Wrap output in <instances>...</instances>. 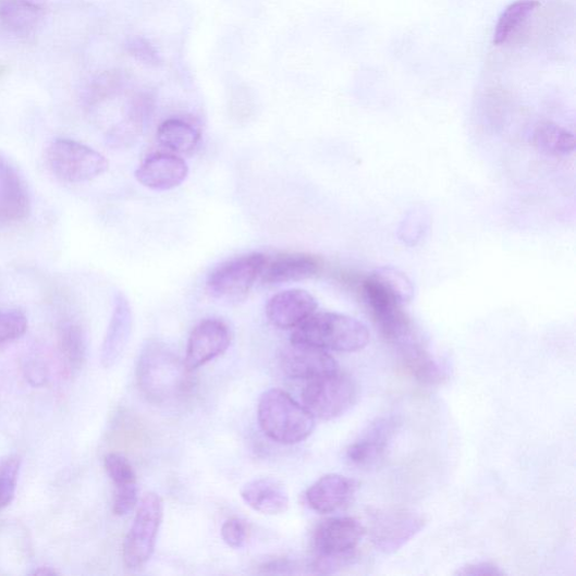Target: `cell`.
Instances as JSON below:
<instances>
[{
	"label": "cell",
	"mask_w": 576,
	"mask_h": 576,
	"mask_svg": "<svg viewBox=\"0 0 576 576\" xmlns=\"http://www.w3.org/2000/svg\"><path fill=\"white\" fill-rule=\"evenodd\" d=\"M457 575L464 576H501L504 572L491 562H478L463 566Z\"/></svg>",
	"instance_id": "cell-36"
},
{
	"label": "cell",
	"mask_w": 576,
	"mask_h": 576,
	"mask_svg": "<svg viewBox=\"0 0 576 576\" xmlns=\"http://www.w3.org/2000/svg\"><path fill=\"white\" fill-rule=\"evenodd\" d=\"M30 215V196L17 169L0 155V229L10 228Z\"/></svg>",
	"instance_id": "cell-11"
},
{
	"label": "cell",
	"mask_w": 576,
	"mask_h": 576,
	"mask_svg": "<svg viewBox=\"0 0 576 576\" xmlns=\"http://www.w3.org/2000/svg\"><path fill=\"white\" fill-rule=\"evenodd\" d=\"M45 11L28 0H0V26L13 33H27L42 21Z\"/></svg>",
	"instance_id": "cell-22"
},
{
	"label": "cell",
	"mask_w": 576,
	"mask_h": 576,
	"mask_svg": "<svg viewBox=\"0 0 576 576\" xmlns=\"http://www.w3.org/2000/svg\"><path fill=\"white\" fill-rule=\"evenodd\" d=\"M540 7L538 0H517L501 14L493 34V45L510 41Z\"/></svg>",
	"instance_id": "cell-24"
},
{
	"label": "cell",
	"mask_w": 576,
	"mask_h": 576,
	"mask_svg": "<svg viewBox=\"0 0 576 576\" xmlns=\"http://www.w3.org/2000/svg\"><path fill=\"white\" fill-rule=\"evenodd\" d=\"M106 468L115 487L137 485V474L123 455L109 454L106 457Z\"/></svg>",
	"instance_id": "cell-32"
},
{
	"label": "cell",
	"mask_w": 576,
	"mask_h": 576,
	"mask_svg": "<svg viewBox=\"0 0 576 576\" xmlns=\"http://www.w3.org/2000/svg\"><path fill=\"white\" fill-rule=\"evenodd\" d=\"M368 278L401 305H405L414 298L415 287L412 280L397 268L381 267Z\"/></svg>",
	"instance_id": "cell-27"
},
{
	"label": "cell",
	"mask_w": 576,
	"mask_h": 576,
	"mask_svg": "<svg viewBox=\"0 0 576 576\" xmlns=\"http://www.w3.org/2000/svg\"><path fill=\"white\" fill-rule=\"evenodd\" d=\"M46 160L60 181L78 184L97 179L109 171L108 159L93 148L72 139H56L47 148Z\"/></svg>",
	"instance_id": "cell-4"
},
{
	"label": "cell",
	"mask_w": 576,
	"mask_h": 576,
	"mask_svg": "<svg viewBox=\"0 0 576 576\" xmlns=\"http://www.w3.org/2000/svg\"><path fill=\"white\" fill-rule=\"evenodd\" d=\"M357 483L341 474H328L315 482L305 498L311 510L326 515L341 511L353 499Z\"/></svg>",
	"instance_id": "cell-17"
},
{
	"label": "cell",
	"mask_w": 576,
	"mask_h": 576,
	"mask_svg": "<svg viewBox=\"0 0 576 576\" xmlns=\"http://www.w3.org/2000/svg\"><path fill=\"white\" fill-rule=\"evenodd\" d=\"M34 575H41V576H48V575H56L58 574L54 569L51 567H40L36 572L33 573Z\"/></svg>",
	"instance_id": "cell-37"
},
{
	"label": "cell",
	"mask_w": 576,
	"mask_h": 576,
	"mask_svg": "<svg viewBox=\"0 0 576 576\" xmlns=\"http://www.w3.org/2000/svg\"><path fill=\"white\" fill-rule=\"evenodd\" d=\"M242 497L252 510L262 515L278 516L289 511V492L274 479L262 478L248 482L242 490Z\"/></svg>",
	"instance_id": "cell-20"
},
{
	"label": "cell",
	"mask_w": 576,
	"mask_h": 576,
	"mask_svg": "<svg viewBox=\"0 0 576 576\" xmlns=\"http://www.w3.org/2000/svg\"><path fill=\"white\" fill-rule=\"evenodd\" d=\"M365 532L364 526L351 517H335L323 520L314 532L316 554L355 559L357 548Z\"/></svg>",
	"instance_id": "cell-9"
},
{
	"label": "cell",
	"mask_w": 576,
	"mask_h": 576,
	"mask_svg": "<svg viewBox=\"0 0 576 576\" xmlns=\"http://www.w3.org/2000/svg\"><path fill=\"white\" fill-rule=\"evenodd\" d=\"M354 380L339 372L309 381L302 393L303 405L314 418L332 420L352 409L357 400Z\"/></svg>",
	"instance_id": "cell-6"
},
{
	"label": "cell",
	"mask_w": 576,
	"mask_h": 576,
	"mask_svg": "<svg viewBox=\"0 0 576 576\" xmlns=\"http://www.w3.org/2000/svg\"><path fill=\"white\" fill-rule=\"evenodd\" d=\"M221 536L224 543L234 550L243 549L248 539L247 524L240 518H231L226 520L221 529Z\"/></svg>",
	"instance_id": "cell-33"
},
{
	"label": "cell",
	"mask_w": 576,
	"mask_h": 576,
	"mask_svg": "<svg viewBox=\"0 0 576 576\" xmlns=\"http://www.w3.org/2000/svg\"><path fill=\"white\" fill-rule=\"evenodd\" d=\"M258 422L264 433L282 445H295L315 430V418L289 393L280 389L266 391L258 403Z\"/></svg>",
	"instance_id": "cell-2"
},
{
	"label": "cell",
	"mask_w": 576,
	"mask_h": 576,
	"mask_svg": "<svg viewBox=\"0 0 576 576\" xmlns=\"http://www.w3.org/2000/svg\"><path fill=\"white\" fill-rule=\"evenodd\" d=\"M429 222V215L424 208H414L408 215H406L400 226V240L409 246L417 245L427 232Z\"/></svg>",
	"instance_id": "cell-30"
},
{
	"label": "cell",
	"mask_w": 576,
	"mask_h": 576,
	"mask_svg": "<svg viewBox=\"0 0 576 576\" xmlns=\"http://www.w3.org/2000/svg\"><path fill=\"white\" fill-rule=\"evenodd\" d=\"M189 169L181 157L169 152L148 156L135 171V179L154 191H171L181 186L187 179Z\"/></svg>",
	"instance_id": "cell-15"
},
{
	"label": "cell",
	"mask_w": 576,
	"mask_h": 576,
	"mask_svg": "<svg viewBox=\"0 0 576 576\" xmlns=\"http://www.w3.org/2000/svg\"><path fill=\"white\" fill-rule=\"evenodd\" d=\"M318 309L314 295L303 290L283 291L267 303L266 315L270 323L280 329H295Z\"/></svg>",
	"instance_id": "cell-16"
},
{
	"label": "cell",
	"mask_w": 576,
	"mask_h": 576,
	"mask_svg": "<svg viewBox=\"0 0 576 576\" xmlns=\"http://www.w3.org/2000/svg\"><path fill=\"white\" fill-rule=\"evenodd\" d=\"M397 426V420L392 417L372 421L348 448V461L360 468L378 465L384 458Z\"/></svg>",
	"instance_id": "cell-13"
},
{
	"label": "cell",
	"mask_w": 576,
	"mask_h": 576,
	"mask_svg": "<svg viewBox=\"0 0 576 576\" xmlns=\"http://www.w3.org/2000/svg\"><path fill=\"white\" fill-rule=\"evenodd\" d=\"M139 504V488L137 485L117 487L113 513L123 517L132 513Z\"/></svg>",
	"instance_id": "cell-34"
},
{
	"label": "cell",
	"mask_w": 576,
	"mask_h": 576,
	"mask_svg": "<svg viewBox=\"0 0 576 576\" xmlns=\"http://www.w3.org/2000/svg\"><path fill=\"white\" fill-rule=\"evenodd\" d=\"M125 84V76L119 71L107 72L94 79L89 85L85 100L88 106H96L115 96Z\"/></svg>",
	"instance_id": "cell-28"
},
{
	"label": "cell",
	"mask_w": 576,
	"mask_h": 576,
	"mask_svg": "<svg viewBox=\"0 0 576 576\" xmlns=\"http://www.w3.org/2000/svg\"><path fill=\"white\" fill-rule=\"evenodd\" d=\"M322 269L318 256L307 253H283L267 257L260 280L265 285L301 282L317 277Z\"/></svg>",
	"instance_id": "cell-14"
},
{
	"label": "cell",
	"mask_w": 576,
	"mask_h": 576,
	"mask_svg": "<svg viewBox=\"0 0 576 576\" xmlns=\"http://www.w3.org/2000/svg\"><path fill=\"white\" fill-rule=\"evenodd\" d=\"M27 318L19 309H0V345L16 341L27 330Z\"/></svg>",
	"instance_id": "cell-31"
},
{
	"label": "cell",
	"mask_w": 576,
	"mask_h": 576,
	"mask_svg": "<svg viewBox=\"0 0 576 576\" xmlns=\"http://www.w3.org/2000/svg\"><path fill=\"white\" fill-rule=\"evenodd\" d=\"M406 367L417 380L426 384H436L444 380V370L421 342L399 350Z\"/></svg>",
	"instance_id": "cell-25"
},
{
	"label": "cell",
	"mask_w": 576,
	"mask_h": 576,
	"mask_svg": "<svg viewBox=\"0 0 576 576\" xmlns=\"http://www.w3.org/2000/svg\"><path fill=\"white\" fill-rule=\"evenodd\" d=\"M291 343L312 345L326 351L355 353L369 343L367 327L355 318L332 312H315L297 326Z\"/></svg>",
	"instance_id": "cell-3"
},
{
	"label": "cell",
	"mask_w": 576,
	"mask_h": 576,
	"mask_svg": "<svg viewBox=\"0 0 576 576\" xmlns=\"http://www.w3.org/2000/svg\"><path fill=\"white\" fill-rule=\"evenodd\" d=\"M200 138V131L191 122L182 119L164 121L157 132L158 143L174 154H192L197 148Z\"/></svg>",
	"instance_id": "cell-21"
},
{
	"label": "cell",
	"mask_w": 576,
	"mask_h": 576,
	"mask_svg": "<svg viewBox=\"0 0 576 576\" xmlns=\"http://www.w3.org/2000/svg\"><path fill=\"white\" fill-rule=\"evenodd\" d=\"M425 524V519L414 512H378L371 519L370 538L381 552L394 553L419 534Z\"/></svg>",
	"instance_id": "cell-8"
},
{
	"label": "cell",
	"mask_w": 576,
	"mask_h": 576,
	"mask_svg": "<svg viewBox=\"0 0 576 576\" xmlns=\"http://www.w3.org/2000/svg\"><path fill=\"white\" fill-rule=\"evenodd\" d=\"M162 520V499L157 493L146 494L124 539L123 560L127 568L138 571L150 561Z\"/></svg>",
	"instance_id": "cell-5"
},
{
	"label": "cell",
	"mask_w": 576,
	"mask_h": 576,
	"mask_svg": "<svg viewBox=\"0 0 576 576\" xmlns=\"http://www.w3.org/2000/svg\"><path fill=\"white\" fill-rule=\"evenodd\" d=\"M265 261V255L253 253L220 264L208 277V292L228 303L244 301L260 278Z\"/></svg>",
	"instance_id": "cell-7"
},
{
	"label": "cell",
	"mask_w": 576,
	"mask_h": 576,
	"mask_svg": "<svg viewBox=\"0 0 576 576\" xmlns=\"http://www.w3.org/2000/svg\"><path fill=\"white\" fill-rule=\"evenodd\" d=\"M132 309L128 299L123 293H117L110 324L101 347V364L111 368L123 355L132 331Z\"/></svg>",
	"instance_id": "cell-19"
},
{
	"label": "cell",
	"mask_w": 576,
	"mask_h": 576,
	"mask_svg": "<svg viewBox=\"0 0 576 576\" xmlns=\"http://www.w3.org/2000/svg\"><path fill=\"white\" fill-rule=\"evenodd\" d=\"M532 144L538 151L552 157H565L575 150L574 134L554 122L539 123L532 133Z\"/></svg>",
	"instance_id": "cell-23"
},
{
	"label": "cell",
	"mask_w": 576,
	"mask_h": 576,
	"mask_svg": "<svg viewBox=\"0 0 576 576\" xmlns=\"http://www.w3.org/2000/svg\"><path fill=\"white\" fill-rule=\"evenodd\" d=\"M284 375L294 380L312 381L338 370L334 358L312 345L291 343L281 354Z\"/></svg>",
	"instance_id": "cell-12"
},
{
	"label": "cell",
	"mask_w": 576,
	"mask_h": 576,
	"mask_svg": "<svg viewBox=\"0 0 576 576\" xmlns=\"http://www.w3.org/2000/svg\"><path fill=\"white\" fill-rule=\"evenodd\" d=\"M59 348L68 365L72 369H79L87 355V339L82 326L72 321H64L58 331Z\"/></svg>",
	"instance_id": "cell-26"
},
{
	"label": "cell",
	"mask_w": 576,
	"mask_h": 576,
	"mask_svg": "<svg viewBox=\"0 0 576 576\" xmlns=\"http://www.w3.org/2000/svg\"><path fill=\"white\" fill-rule=\"evenodd\" d=\"M155 110V97L143 91L134 95L130 101L126 118L108 135V145L114 149L132 147L140 137Z\"/></svg>",
	"instance_id": "cell-18"
},
{
	"label": "cell",
	"mask_w": 576,
	"mask_h": 576,
	"mask_svg": "<svg viewBox=\"0 0 576 576\" xmlns=\"http://www.w3.org/2000/svg\"><path fill=\"white\" fill-rule=\"evenodd\" d=\"M125 48L130 56L144 64L157 66L161 63L159 52L145 38L134 37L126 42Z\"/></svg>",
	"instance_id": "cell-35"
},
{
	"label": "cell",
	"mask_w": 576,
	"mask_h": 576,
	"mask_svg": "<svg viewBox=\"0 0 576 576\" xmlns=\"http://www.w3.org/2000/svg\"><path fill=\"white\" fill-rule=\"evenodd\" d=\"M191 372L173 350L162 343L150 342L139 356L137 379L148 400L164 404L180 400L191 392Z\"/></svg>",
	"instance_id": "cell-1"
},
{
	"label": "cell",
	"mask_w": 576,
	"mask_h": 576,
	"mask_svg": "<svg viewBox=\"0 0 576 576\" xmlns=\"http://www.w3.org/2000/svg\"><path fill=\"white\" fill-rule=\"evenodd\" d=\"M231 345V331L221 320L208 319L192 331L184 359L188 369L194 370L223 355Z\"/></svg>",
	"instance_id": "cell-10"
},
{
	"label": "cell",
	"mask_w": 576,
	"mask_h": 576,
	"mask_svg": "<svg viewBox=\"0 0 576 576\" xmlns=\"http://www.w3.org/2000/svg\"><path fill=\"white\" fill-rule=\"evenodd\" d=\"M20 468L19 456L0 458V510L8 506L15 497Z\"/></svg>",
	"instance_id": "cell-29"
}]
</instances>
